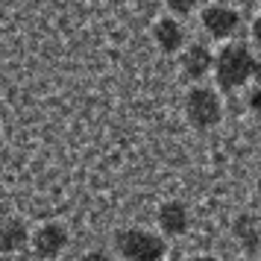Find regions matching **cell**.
I'll return each mask as SVG.
<instances>
[{
    "label": "cell",
    "instance_id": "cell-6",
    "mask_svg": "<svg viewBox=\"0 0 261 261\" xmlns=\"http://www.w3.org/2000/svg\"><path fill=\"white\" fill-rule=\"evenodd\" d=\"M179 68H182V73L188 76L191 83H200V80H205L214 71V53L202 41L188 44V47H182V53H179Z\"/></svg>",
    "mask_w": 261,
    "mask_h": 261
},
{
    "label": "cell",
    "instance_id": "cell-15",
    "mask_svg": "<svg viewBox=\"0 0 261 261\" xmlns=\"http://www.w3.org/2000/svg\"><path fill=\"white\" fill-rule=\"evenodd\" d=\"M115 6H126V3H132V0H112Z\"/></svg>",
    "mask_w": 261,
    "mask_h": 261
},
{
    "label": "cell",
    "instance_id": "cell-9",
    "mask_svg": "<svg viewBox=\"0 0 261 261\" xmlns=\"http://www.w3.org/2000/svg\"><path fill=\"white\" fill-rule=\"evenodd\" d=\"M27 244H30V232L24 220H6L0 226V252H18Z\"/></svg>",
    "mask_w": 261,
    "mask_h": 261
},
{
    "label": "cell",
    "instance_id": "cell-7",
    "mask_svg": "<svg viewBox=\"0 0 261 261\" xmlns=\"http://www.w3.org/2000/svg\"><path fill=\"white\" fill-rule=\"evenodd\" d=\"M30 244H33V252L38 258H56L68 247V229L59 223H44L41 229H36Z\"/></svg>",
    "mask_w": 261,
    "mask_h": 261
},
{
    "label": "cell",
    "instance_id": "cell-14",
    "mask_svg": "<svg viewBox=\"0 0 261 261\" xmlns=\"http://www.w3.org/2000/svg\"><path fill=\"white\" fill-rule=\"evenodd\" d=\"M252 85H261V56H255L252 62Z\"/></svg>",
    "mask_w": 261,
    "mask_h": 261
},
{
    "label": "cell",
    "instance_id": "cell-12",
    "mask_svg": "<svg viewBox=\"0 0 261 261\" xmlns=\"http://www.w3.org/2000/svg\"><path fill=\"white\" fill-rule=\"evenodd\" d=\"M247 109L255 115V118H261V85H255V88L247 94Z\"/></svg>",
    "mask_w": 261,
    "mask_h": 261
},
{
    "label": "cell",
    "instance_id": "cell-8",
    "mask_svg": "<svg viewBox=\"0 0 261 261\" xmlns=\"http://www.w3.org/2000/svg\"><path fill=\"white\" fill-rule=\"evenodd\" d=\"M153 41L155 47L167 53V56H173V53H182L185 47V30L179 24L176 15H165V18H159L153 24Z\"/></svg>",
    "mask_w": 261,
    "mask_h": 261
},
{
    "label": "cell",
    "instance_id": "cell-4",
    "mask_svg": "<svg viewBox=\"0 0 261 261\" xmlns=\"http://www.w3.org/2000/svg\"><path fill=\"white\" fill-rule=\"evenodd\" d=\"M200 24L205 30V36L214 41H229L238 36L241 30V12L226 6V3H208L200 15Z\"/></svg>",
    "mask_w": 261,
    "mask_h": 261
},
{
    "label": "cell",
    "instance_id": "cell-2",
    "mask_svg": "<svg viewBox=\"0 0 261 261\" xmlns=\"http://www.w3.org/2000/svg\"><path fill=\"white\" fill-rule=\"evenodd\" d=\"M115 249L126 261H162L167 255L165 235H155L141 226H129L115 232Z\"/></svg>",
    "mask_w": 261,
    "mask_h": 261
},
{
    "label": "cell",
    "instance_id": "cell-11",
    "mask_svg": "<svg viewBox=\"0 0 261 261\" xmlns=\"http://www.w3.org/2000/svg\"><path fill=\"white\" fill-rule=\"evenodd\" d=\"M165 9H167V15H176L179 21H182V18L194 15L197 0H165Z\"/></svg>",
    "mask_w": 261,
    "mask_h": 261
},
{
    "label": "cell",
    "instance_id": "cell-13",
    "mask_svg": "<svg viewBox=\"0 0 261 261\" xmlns=\"http://www.w3.org/2000/svg\"><path fill=\"white\" fill-rule=\"evenodd\" d=\"M249 33H252V41L261 47V15H255V21H252V27H249Z\"/></svg>",
    "mask_w": 261,
    "mask_h": 261
},
{
    "label": "cell",
    "instance_id": "cell-10",
    "mask_svg": "<svg viewBox=\"0 0 261 261\" xmlns=\"http://www.w3.org/2000/svg\"><path fill=\"white\" fill-rule=\"evenodd\" d=\"M235 238L241 241V247L244 249H255L261 244V235L258 229H255V220L252 217H238L235 220Z\"/></svg>",
    "mask_w": 261,
    "mask_h": 261
},
{
    "label": "cell",
    "instance_id": "cell-3",
    "mask_svg": "<svg viewBox=\"0 0 261 261\" xmlns=\"http://www.w3.org/2000/svg\"><path fill=\"white\" fill-rule=\"evenodd\" d=\"M185 118L197 132H208L223 120V100H220V88H208V85L194 83L185 94Z\"/></svg>",
    "mask_w": 261,
    "mask_h": 261
},
{
    "label": "cell",
    "instance_id": "cell-5",
    "mask_svg": "<svg viewBox=\"0 0 261 261\" xmlns=\"http://www.w3.org/2000/svg\"><path fill=\"white\" fill-rule=\"evenodd\" d=\"M155 223H159V232L165 238H182L191 229V212L182 200H167L159 205L155 212Z\"/></svg>",
    "mask_w": 261,
    "mask_h": 261
},
{
    "label": "cell",
    "instance_id": "cell-1",
    "mask_svg": "<svg viewBox=\"0 0 261 261\" xmlns=\"http://www.w3.org/2000/svg\"><path fill=\"white\" fill-rule=\"evenodd\" d=\"M252 62L255 53L249 50V44L244 41H223V47L214 53V85L226 91V94H235L244 85L252 83Z\"/></svg>",
    "mask_w": 261,
    "mask_h": 261
}]
</instances>
